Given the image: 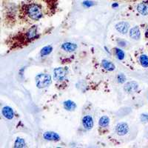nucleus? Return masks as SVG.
Instances as JSON below:
<instances>
[{
    "instance_id": "f257e3e1",
    "label": "nucleus",
    "mask_w": 148,
    "mask_h": 148,
    "mask_svg": "<svg viewBox=\"0 0 148 148\" xmlns=\"http://www.w3.org/2000/svg\"><path fill=\"white\" fill-rule=\"evenodd\" d=\"M24 13L33 20H39L42 16V9L39 4L35 2H27L23 4Z\"/></svg>"
},
{
    "instance_id": "4be33fe9",
    "label": "nucleus",
    "mask_w": 148,
    "mask_h": 148,
    "mask_svg": "<svg viewBox=\"0 0 148 148\" xmlns=\"http://www.w3.org/2000/svg\"><path fill=\"white\" fill-rule=\"evenodd\" d=\"M146 36L147 37L148 36V27H147V31H146Z\"/></svg>"
},
{
    "instance_id": "9b49d317",
    "label": "nucleus",
    "mask_w": 148,
    "mask_h": 148,
    "mask_svg": "<svg viewBox=\"0 0 148 148\" xmlns=\"http://www.w3.org/2000/svg\"><path fill=\"white\" fill-rule=\"evenodd\" d=\"M62 48L66 52L72 53L77 49V45L72 42H64L62 45Z\"/></svg>"
},
{
    "instance_id": "f8f14e48",
    "label": "nucleus",
    "mask_w": 148,
    "mask_h": 148,
    "mask_svg": "<svg viewBox=\"0 0 148 148\" xmlns=\"http://www.w3.org/2000/svg\"><path fill=\"white\" fill-rule=\"evenodd\" d=\"M141 36V33H140V30L138 27L136 26L133 27V28L130 29V37L133 39V40H138Z\"/></svg>"
},
{
    "instance_id": "dca6fc26",
    "label": "nucleus",
    "mask_w": 148,
    "mask_h": 148,
    "mask_svg": "<svg viewBox=\"0 0 148 148\" xmlns=\"http://www.w3.org/2000/svg\"><path fill=\"white\" fill-rule=\"evenodd\" d=\"M53 51V47L51 45H47L44 47L41 50L40 54L42 56H45L49 55V54L51 53Z\"/></svg>"
},
{
    "instance_id": "f03ea898",
    "label": "nucleus",
    "mask_w": 148,
    "mask_h": 148,
    "mask_svg": "<svg viewBox=\"0 0 148 148\" xmlns=\"http://www.w3.org/2000/svg\"><path fill=\"white\" fill-rule=\"evenodd\" d=\"M37 88H45L51 84V76L49 74L39 73L36 76Z\"/></svg>"
},
{
    "instance_id": "0eeeda50",
    "label": "nucleus",
    "mask_w": 148,
    "mask_h": 148,
    "mask_svg": "<svg viewBox=\"0 0 148 148\" xmlns=\"http://www.w3.org/2000/svg\"><path fill=\"white\" fill-rule=\"evenodd\" d=\"M43 138L45 140H47V141H59L60 140V136L57 133L51 131L45 132L43 134Z\"/></svg>"
},
{
    "instance_id": "aec40b11",
    "label": "nucleus",
    "mask_w": 148,
    "mask_h": 148,
    "mask_svg": "<svg viewBox=\"0 0 148 148\" xmlns=\"http://www.w3.org/2000/svg\"><path fill=\"white\" fill-rule=\"evenodd\" d=\"M117 80L119 83H124L126 81V77H125L123 74H119L118 76H117Z\"/></svg>"
},
{
    "instance_id": "2eb2a0df",
    "label": "nucleus",
    "mask_w": 148,
    "mask_h": 148,
    "mask_svg": "<svg viewBox=\"0 0 148 148\" xmlns=\"http://www.w3.org/2000/svg\"><path fill=\"white\" fill-rule=\"evenodd\" d=\"M110 124V119L108 116H104L102 117H101L99 121V125L100 127H108Z\"/></svg>"
},
{
    "instance_id": "f3484780",
    "label": "nucleus",
    "mask_w": 148,
    "mask_h": 148,
    "mask_svg": "<svg viewBox=\"0 0 148 148\" xmlns=\"http://www.w3.org/2000/svg\"><path fill=\"white\" fill-rule=\"evenodd\" d=\"M139 62L144 67H148V56L147 55H141L139 57Z\"/></svg>"
},
{
    "instance_id": "6e6552de",
    "label": "nucleus",
    "mask_w": 148,
    "mask_h": 148,
    "mask_svg": "<svg viewBox=\"0 0 148 148\" xmlns=\"http://www.w3.org/2000/svg\"><path fill=\"white\" fill-rule=\"evenodd\" d=\"M82 125L84 126V129L87 130H90L93 127V120L90 116H85L84 118L82 119Z\"/></svg>"
},
{
    "instance_id": "412c9836",
    "label": "nucleus",
    "mask_w": 148,
    "mask_h": 148,
    "mask_svg": "<svg viewBox=\"0 0 148 148\" xmlns=\"http://www.w3.org/2000/svg\"><path fill=\"white\" fill-rule=\"evenodd\" d=\"M141 121H143V122H147L148 121V115H145V114L141 115Z\"/></svg>"
},
{
    "instance_id": "a211bd4d",
    "label": "nucleus",
    "mask_w": 148,
    "mask_h": 148,
    "mask_svg": "<svg viewBox=\"0 0 148 148\" xmlns=\"http://www.w3.org/2000/svg\"><path fill=\"white\" fill-rule=\"evenodd\" d=\"M114 50H115V54H116L117 59H119V60H123V59H125V54L122 50L118 48V47H116Z\"/></svg>"
},
{
    "instance_id": "6ab92c4d",
    "label": "nucleus",
    "mask_w": 148,
    "mask_h": 148,
    "mask_svg": "<svg viewBox=\"0 0 148 148\" xmlns=\"http://www.w3.org/2000/svg\"><path fill=\"white\" fill-rule=\"evenodd\" d=\"M25 141L22 138H17L15 141V143H14L15 147H25Z\"/></svg>"
},
{
    "instance_id": "7ed1b4c3",
    "label": "nucleus",
    "mask_w": 148,
    "mask_h": 148,
    "mask_svg": "<svg viewBox=\"0 0 148 148\" xmlns=\"http://www.w3.org/2000/svg\"><path fill=\"white\" fill-rule=\"evenodd\" d=\"M67 76V67H57L53 71L54 79L56 81H64Z\"/></svg>"
},
{
    "instance_id": "39448f33",
    "label": "nucleus",
    "mask_w": 148,
    "mask_h": 148,
    "mask_svg": "<svg viewBox=\"0 0 148 148\" xmlns=\"http://www.w3.org/2000/svg\"><path fill=\"white\" fill-rule=\"evenodd\" d=\"M137 11L143 16L148 15V0H145L137 5Z\"/></svg>"
},
{
    "instance_id": "4468645a",
    "label": "nucleus",
    "mask_w": 148,
    "mask_h": 148,
    "mask_svg": "<svg viewBox=\"0 0 148 148\" xmlns=\"http://www.w3.org/2000/svg\"><path fill=\"white\" fill-rule=\"evenodd\" d=\"M64 108L67 111H73L76 108V104L71 100H67L64 102Z\"/></svg>"
},
{
    "instance_id": "423d86ee",
    "label": "nucleus",
    "mask_w": 148,
    "mask_h": 148,
    "mask_svg": "<svg viewBox=\"0 0 148 148\" xmlns=\"http://www.w3.org/2000/svg\"><path fill=\"white\" fill-rule=\"evenodd\" d=\"M130 25L126 22H119L116 25V30L121 34H126L129 30Z\"/></svg>"
},
{
    "instance_id": "9d476101",
    "label": "nucleus",
    "mask_w": 148,
    "mask_h": 148,
    "mask_svg": "<svg viewBox=\"0 0 148 148\" xmlns=\"http://www.w3.org/2000/svg\"><path fill=\"white\" fill-rule=\"evenodd\" d=\"M138 84L134 82H130L125 84V90L128 93H133V92H136L138 90Z\"/></svg>"
},
{
    "instance_id": "ddd939ff",
    "label": "nucleus",
    "mask_w": 148,
    "mask_h": 148,
    "mask_svg": "<svg viewBox=\"0 0 148 148\" xmlns=\"http://www.w3.org/2000/svg\"><path fill=\"white\" fill-rule=\"evenodd\" d=\"M101 65L104 67V69L107 70L108 71H113L116 69V66L114 64L110 62V61L106 60V59H104L101 62Z\"/></svg>"
},
{
    "instance_id": "20e7f679",
    "label": "nucleus",
    "mask_w": 148,
    "mask_h": 148,
    "mask_svg": "<svg viewBox=\"0 0 148 148\" xmlns=\"http://www.w3.org/2000/svg\"><path fill=\"white\" fill-rule=\"evenodd\" d=\"M116 132L119 136H125L129 132V127L125 122L119 123L116 126Z\"/></svg>"
},
{
    "instance_id": "1a4fd4ad",
    "label": "nucleus",
    "mask_w": 148,
    "mask_h": 148,
    "mask_svg": "<svg viewBox=\"0 0 148 148\" xmlns=\"http://www.w3.org/2000/svg\"><path fill=\"white\" fill-rule=\"evenodd\" d=\"M2 115L4 116L5 118H6L7 119H14V112L13 110L11 108L8 106H5L2 108Z\"/></svg>"
}]
</instances>
